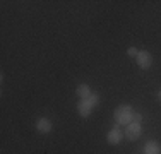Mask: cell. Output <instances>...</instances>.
Listing matches in <instances>:
<instances>
[{
	"mask_svg": "<svg viewBox=\"0 0 161 154\" xmlns=\"http://www.w3.org/2000/svg\"><path fill=\"white\" fill-rule=\"evenodd\" d=\"M158 98H159V101H161V91L158 92Z\"/></svg>",
	"mask_w": 161,
	"mask_h": 154,
	"instance_id": "7c38bea8",
	"label": "cell"
},
{
	"mask_svg": "<svg viewBox=\"0 0 161 154\" xmlns=\"http://www.w3.org/2000/svg\"><path fill=\"white\" fill-rule=\"evenodd\" d=\"M77 111H79V115L82 118H87L91 113H93V108L89 106V103H87L86 99H80V101L77 103Z\"/></svg>",
	"mask_w": 161,
	"mask_h": 154,
	"instance_id": "52a82bcc",
	"label": "cell"
},
{
	"mask_svg": "<svg viewBox=\"0 0 161 154\" xmlns=\"http://www.w3.org/2000/svg\"><path fill=\"white\" fill-rule=\"evenodd\" d=\"M127 55H129V57H134V58H136V57L139 55V50H137L136 46H130V48L127 50Z\"/></svg>",
	"mask_w": 161,
	"mask_h": 154,
	"instance_id": "30bf717a",
	"label": "cell"
},
{
	"mask_svg": "<svg viewBox=\"0 0 161 154\" xmlns=\"http://www.w3.org/2000/svg\"><path fill=\"white\" fill-rule=\"evenodd\" d=\"M142 134V127L141 123H136V122H130L124 130V135L127 137V140H137Z\"/></svg>",
	"mask_w": 161,
	"mask_h": 154,
	"instance_id": "3957f363",
	"label": "cell"
},
{
	"mask_svg": "<svg viewBox=\"0 0 161 154\" xmlns=\"http://www.w3.org/2000/svg\"><path fill=\"white\" fill-rule=\"evenodd\" d=\"M75 92H77L79 99H87V96H89L93 91H91V87L87 86V84H84V82H82V84H79V86H77Z\"/></svg>",
	"mask_w": 161,
	"mask_h": 154,
	"instance_id": "ba28073f",
	"label": "cell"
},
{
	"mask_svg": "<svg viewBox=\"0 0 161 154\" xmlns=\"http://www.w3.org/2000/svg\"><path fill=\"white\" fill-rule=\"evenodd\" d=\"M124 132H122L120 125L118 123H115L112 129L108 130V134H106V142H108L110 146H118L122 140H124Z\"/></svg>",
	"mask_w": 161,
	"mask_h": 154,
	"instance_id": "7a4b0ae2",
	"label": "cell"
},
{
	"mask_svg": "<svg viewBox=\"0 0 161 154\" xmlns=\"http://www.w3.org/2000/svg\"><path fill=\"white\" fill-rule=\"evenodd\" d=\"M144 154H161V144L158 140H147L144 146Z\"/></svg>",
	"mask_w": 161,
	"mask_h": 154,
	"instance_id": "8992f818",
	"label": "cell"
},
{
	"mask_svg": "<svg viewBox=\"0 0 161 154\" xmlns=\"http://www.w3.org/2000/svg\"><path fill=\"white\" fill-rule=\"evenodd\" d=\"M132 122L141 123V122H142V115H141V113H137V111H134V113H132Z\"/></svg>",
	"mask_w": 161,
	"mask_h": 154,
	"instance_id": "8fae6325",
	"label": "cell"
},
{
	"mask_svg": "<svg viewBox=\"0 0 161 154\" xmlns=\"http://www.w3.org/2000/svg\"><path fill=\"white\" fill-rule=\"evenodd\" d=\"M36 130L40 134H50L53 130V123L50 118L47 117H41V118H38L36 120Z\"/></svg>",
	"mask_w": 161,
	"mask_h": 154,
	"instance_id": "5b68a950",
	"label": "cell"
},
{
	"mask_svg": "<svg viewBox=\"0 0 161 154\" xmlns=\"http://www.w3.org/2000/svg\"><path fill=\"white\" fill-rule=\"evenodd\" d=\"M136 62H137V65H139L141 69L147 70V69H151V65H153V55L147 52V50H141L139 55L136 57Z\"/></svg>",
	"mask_w": 161,
	"mask_h": 154,
	"instance_id": "277c9868",
	"label": "cell"
},
{
	"mask_svg": "<svg viewBox=\"0 0 161 154\" xmlns=\"http://www.w3.org/2000/svg\"><path fill=\"white\" fill-rule=\"evenodd\" d=\"M86 101L89 103V106H91V108L98 106V105H99V94H98V92H91V94L87 96Z\"/></svg>",
	"mask_w": 161,
	"mask_h": 154,
	"instance_id": "9c48e42d",
	"label": "cell"
},
{
	"mask_svg": "<svg viewBox=\"0 0 161 154\" xmlns=\"http://www.w3.org/2000/svg\"><path fill=\"white\" fill-rule=\"evenodd\" d=\"M132 113H134V108L132 105H120L115 108L113 111V118L115 123H118L120 127H127L130 122H132Z\"/></svg>",
	"mask_w": 161,
	"mask_h": 154,
	"instance_id": "6da1fadb",
	"label": "cell"
}]
</instances>
